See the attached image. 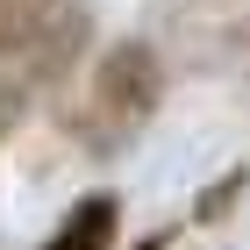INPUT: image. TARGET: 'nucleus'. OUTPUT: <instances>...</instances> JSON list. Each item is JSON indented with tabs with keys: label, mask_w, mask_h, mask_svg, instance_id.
<instances>
[{
	"label": "nucleus",
	"mask_w": 250,
	"mask_h": 250,
	"mask_svg": "<svg viewBox=\"0 0 250 250\" xmlns=\"http://www.w3.org/2000/svg\"><path fill=\"white\" fill-rule=\"evenodd\" d=\"M86 43V7L79 0H0V79L15 86H50Z\"/></svg>",
	"instance_id": "f257e3e1"
},
{
	"label": "nucleus",
	"mask_w": 250,
	"mask_h": 250,
	"mask_svg": "<svg viewBox=\"0 0 250 250\" xmlns=\"http://www.w3.org/2000/svg\"><path fill=\"white\" fill-rule=\"evenodd\" d=\"M157 100H165V58H157L150 43H107L86 79V122H93L100 143H122L136 136L143 122L157 115Z\"/></svg>",
	"instance_id": "f03ea898"
},
{
	"label": "nucleus",
	"mask_w": 250,
	"mask_h": 250,
	"mask_svg": "<svg viewBox=\"0 0 250 250\" xmlns=\"http://www.w3.org/2000/svg\"><path fill=\"white\" fill-rule=\"evenodd\" d=\"M107 236H115V200L93 193V200H79V208L64 214V229L50 236L43 250H107Z\"/></svg>",
	"instance_id": "7ed1b4c3"
},
{
	"label": "nucleus",
	"mask_w": 250,
	"mask_h": 250,
	"mask_svg": "<svg viewBox=\"0 0 250 250\" xmlns=\"http://www.w3.org/2000/svg\"><path fill=\"white\" fill-rule=\"evenodd\" d=\"M29 107V86H15V79H0V136L15 129V115Z\"/></svg>",
	"instance_id": "20e7f679"
}]
</instances>
